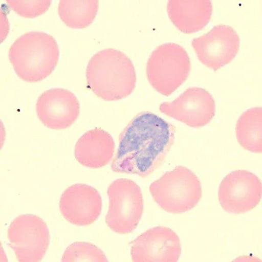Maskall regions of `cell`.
I'll return each mask as SVG.
<instances>
[{
	"label": "cell",
	"instance_id": "2e32d148",
	"mask_svg": "<svg viewBox=\"0 0 262 262\" xmlns=\"http://www.w3.org/2000/svg\"><path fill=\"white\" fill-rule=\"evenodd\" d=\"M261 107H252L245 111L236 123V137L238 143L248 151L261 153Z\"/></svg>",
	"mask_w": 262,
	"mask_h": 262
},
{
	"label": "cell",
	"instance_id": "ac0fdd59",
	"mask_svg": "<svg viewBox=\"0 0 262 262\" xmlns=\"http://www.w3.org/2000/svg\"><path fill=\"white\" fill-rule=\"evenodd\" d=\"M62 262H107L105 253L94 244L75 242L69 246L63 253Z\"/></svg>",
	"mask_w": 262,
	"mask_h": 262
},
{
	"label": "cell",
	"instance_id": "7c38bea8",
	"mask_svg": "<svg viewBox=\"0 0 262 262\" xmlns=\"http://www.w3.org/2000/svg\"><path fill=\"white\" fill-rule=\"evenodd\" d=\"M101 194L85 184H75L67 188L60 200V211L66 221L77 227L95 223L101 215Z\"/></svg>",
	"mask_w": 262,
	"mask_h": 262
},
{
	"label": "cell",
	"instance_id": "30bf717a",
	"mask_svg": "<svg viewBox=\"0 0 262 262\" xmlns=\"http://www.w3.org/2000/svg\"><path fill=\"white\" fill-rule=\"evenodd\" d=\"M159 111L189 127L201 128L213 119L216 103L207 90L193 86L185 90L174 101L163 102Z\"/></svg>",
	"mask_w": 262,
	"mask_h": 262
},
{
	"label": "cell",
	"instance_id": "9c48e42d",
	"mask_svg": "<svg viewBox=\"0 0 262 262\" xmlns=\"http://www.w3.org/2000/svg\"><path fill=\"white\" fill-rule=\"evenodd\" d=\"M191 45L201 63L217 71L237 56L241 39L232 27L219 25L205 35L194 39Z\"/></svg>",
	"mask_w": 262,
	"mask_h": 262
},
{
	"label": "cell",
	"instance_id": "d6986e66",
	"mask_svg": "<svg viewBox=\"0 0 262 262\" xmlns=\"http://www.w3.org/2000/svg\"><path fill=\"white\" fill-rule=\"evenodd\" d=\"M50 0L25 1V0H7L6 4L18 15L27 18H33L44 14L50 7Z\"/></svg>",
	"mask_w": 262,
	"mask_h": 262
},
{
	"label": "cell",
	"instance_id": "e0dca14e",
	"mask_svg": "<svg viewBox=\"0 0 262 262\" xmlns=\"http://www.w3.org/2000/svg\"><path fill=\"white\" fill-rule=\"evenodd\" d=\"M99 10L97 0H61L58 12L63 23L73 29H83L92 24Z\"/></svg>",
	"mask_w": 262,
	"mask_h": 262
},
{
	"label": "cell",
	"instance_id": "5b68a950",
	"mask_svg": "<svg viewBox=\"0 0 262 262\" xmlns=\"http://www.w3.org/2000/svg\"><path fill=\"white\" fill-rule=\"evenodd\" d=\"M191 69L185 48L176 43H164L152 52L147 61V79L157 92L170 96L185 83Z\"/></svg>",
	"mask_w": 262,
	"mask_h": 262
},
{
	"label": "cell",
	"instance_id": "4fadbf2b",
	"mask_svg": "<svg viewBox=\"0 0 262 262\" xmlns=\"http://www.w3.org/2000/svg\"><path fill=\"white\" fill-rule=\"evenodd\" d=\"M39 121L48 128L60 130L73 125L80 115V102L75 94L63 89L47 90L36 103Z\"/></svg>",
	"mask_w": 262,
	"mask_h": 262
},
{
	"label": "cell",
	"instance_id": "7a4b0ae2",
	"mask_svg": "<svg viewBox=\"0 0 262 262\" xmlns=\"http://www.w3.org/2000/svg\"><path fill=\"white\" fill-rule=\"evenodd\" d=\"M86 84L99 98L115 101L130 96L137 85V74L129 57L107 48L90 59L86 69Z\"/></svg>",
	"mask_w": 262,
	"mask_h": 262
},
{
	"label": "cell",
	"instance_id": "6da1fadb",
	"mask_svg": "<svg viewBox=\"0 0 262 262\" xmlns=\"http://www.w3.org/2000/svg\"><path fill=\"white\" fill-rule=\"evenodd\" d=\"M175 134L176 127L155 114H137L120 135L111 170L149 177L164 163L175 142Z\"/></svg>",
	"mask_w": 262,
	"mask_h": 262
},
{
	"label": "cell",
	"instance_id": "52a82bcc",
	"mask_svg": "<svg viewBox=\"0 0 262 262\" xmlns=\"http://www.w3.org/2000/svg\"><path fill=\"white\" fill-rule=\"evenodd\" d=\"M7 237L19 262L40 261L50 244L48 225L33 214L19 215L14 219L8 227Z\"/></svg>",
	"mask_w": 262,
	"mask_h": 262
},
{
	"label": "cell",
	"instance_id": "5bb4252c",
	"mask_svg": "<svg viewBox=\"0 0 262 262\" xmlns=\"http://www.w3.org/2000/svg\"><path fill=\"white\" fill-rule=\"evenodd\" d=\"M115 149V141L108 132L102 128H94L79 138L75 147V159L83 166L99 169L110 164Z\"/></svg>",
	"mask_w": 262,
	"mask_h": 262
},
{
	"label": "cell",
	"instance_id": "8992f818",
	"mask_svg": "<svg viewBox=\"0 0 262 262\" xmlns=\"http://www.w3.org/2000/svg\"><path fill=\"white\" fill-rule=\"evenodd\" d=\"M110 207L106 224L118 234L131 233L143 217L144 203L140 186L130 179H119L107 187Z\"/></svg>",
	"mask_w": 262,
	"mask_h": 262
},
{
	"label": "cell",
	"instance_id": "ba28073f",
	"mask_svg": "<svg viewBox=\"0 0 262 262\" xmlns=\"http://www.w3.org/2000/svg\"><path fill=\"white\" fill-rule=\"evenodd\" d=\"M260 179L248 170H238L224 178L219 187V200L226 212L242 214L250 212L261 200Z\"/></svg>",
	"mask_w": 262,
	"mask_h": 262
},
{
	"label": "cell",
	"instance_id": "9a60e30c",
	"mask_svg": "<svg viewBox=\"0 0 262 262\" xmlns=\"http://www.w3.org/2000/svg\"><path fill=\"white\" fill-rule=\"evenodd\" d=\"M167 12L173 25L186 34L203 30L212 15L210 0H170Z\"/></svg>",
	"mask_w": 262,
	"mask_h": 262
},
{
	"label": "cell",
	"instance_id": "8fae6325",
	"mask_svg": "<svg viewBox=\"0 0 262 262\" xmlns=\"http://www.w3.org/2000/svg\"><path fill=\"white\" fill-rule=\"evenodd\" d=\"M130 253L135 262H177L181 255V242L170 228L153 227L135 238Z\"/></svg>",
	"mask_w": 262,
	"mask_h": 262
},
{
	"label": "cell",
	"instance_id": "277c9868",
	"mask_svg": "<svg viewBox=\"0 0 262 262\" xmlns=\"http://www.w3.org/2000/svg\"><path fill=\"white\" fill-rule=\"evenodd\" d=\"M149 192L163 210L180 214L196 207L202 198V186L190 169L177 166L153 182L149 185Z\"/></svg>",
	"mask_w": 262,
	"mask_h": 262
},
{
	"label": "cell",
	"instance_id": "3957f363",
	"mask_svg": "<svg viewBox=\"0 0 262 262\" xmlns=\"http://www.w3.org/2000/svg\"><path fill=\"white\" fill-rule=\"evenodd\" d=\"M8 57L21 80L39 82L54 71L60 58V49L53 36L35 31L16 39L9 48Z\"/></svg>",
	"mask_w": 262,
	"mask_h": 262
}]
</instances>
